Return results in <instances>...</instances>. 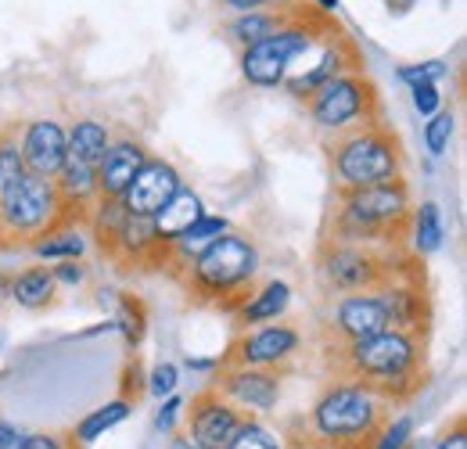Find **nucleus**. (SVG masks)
<instances>
[{"label": "nucleus", "instance_id": "nucleus-24", "mask_svg": "<svg viewBox=\"0 0 467 449\" xmlns=\"http://www.w3.org/2000/svg\"><path fill=\"white\" fill-rule=\"evenodd\" d=\"M65 141H68V159L98 169L101 155H105L109 144H112V133H109L98 119H79L72 130H65Z\"/></svg>", "mask_w": 467, "mask_h": 449}, {"label": "nucleus", "instance_id": "nucleus-11", "mask_svg": "<svg viewBox=\"0 0 467 449\" xmlns=\"http://www.w3.org/2000/svg\"><path fill=\"white\" fill-rule=\"evenodd\" d=\"M213 389L234 402L241 413H274L281 399V374L270 367H244V363H220Z\"/></svg>", "mask_w": 467, "mask_h": 449}, {"label": "nucleus", "instance_id": "nucleus-14", "mask_svg": "<svg viewBox=\"0 0 467 449\" xmlns=\"http://www.w3.org/2000/svg\"><path fill=\"white\" fill-rule=\"evenodd\" d=\"M374 295L381 298L385 313H389V328H400L410 335H424L428 328V295L417 281V266L400 263L396 274L381 287H374Z\"/></svg>", "mask_w": 467, "mask_h": 449}, {"label": "nucleus", "instance_id": "nucleus-15", "mask_svg": "<svg viewBox=\"0 0 467 449\" xmlns=\"http://www.w3.org/2000/svg\"><path fill=\"white\" fill-rule=\"evenodd\" d=\"M180 187H183V180H180L176 166L162 162V159H148L144 166L137 169V176L130 180V187L122 191L119 202H122V209H126L130 216L151 220Z\"/></svg>", "mask_w": 467, "mask_h": 449}, {"label": "nucleus", "instance_id": "nucleus-35", "mask_svg": "<svg viewBox=\"0 0 467 449\" xmlns=\"http://www.w3.org/2000/svg\"><path fill=\"white\" fill-rule=\"evenodd\" d=\"M176 385H180V371H176L173 363H159V367L151 371L148 392L155 395V399H166L170 392H176Z\"/></svg>", "mask_w": 467, "mask_h": 449}, {"label": "nucleus", "instance_id": "nucleus-8", "mask_svg": "<svg viewBox=\"0 0 467 449\" xmlns=\"http://www.w3.org/2000/svg\"><path fill=\"white\" fill-rule=\"evenodd\" d=\"M306 112L324 133L338 137L359 126L381 122V98H378L374 79L363 68H356V72H342L327 79L324 87H317L306 98Z\"/></svg>", "mask_w": 467, "mask_h": 449}, {"label": "nucleus", "instance_id": "nucleus-27", "mask_svg": "<svg viewBox=\"0 0 467 449\" xmlns=\"http://www.w3.org/2000/svg\"><path fill=\"white\" fill-rule=\"evenodd\" d=\"M33 256L36 259H83V252H87V241L79 237V230H72V226H58V230H51V234H44V237H36L33 245Z\"/></svg>", "mask_w": 467, "mask_h": 449}, {"label": "nucleus", "instance_id": "nucleus-46", "mask_svg": "<svg viewBox=\"0 0 467 449\" xmlns=\"http://www.w3.org/2000/svg\"><path fill=\"white\" fill-rule=\"evenodd\" d=\"M313 7H317V11H324V15H331V11L338 7V0H313Z\"/></svg>", "mask_w": 467, "mask_h": 449}, {"label": "nucleus", "instance_id": "nucleus-13", "mask_svg": "<svg viewBox=\"0 0 467 449\" xmlns=\"http://www.w3.org/2000/svg\"><path fill=\"white\" fill-rule=\"evenodd\" d=\"M191 406H183V417H187V439H194L202 449H227L237 432V424L244 421V413L227 402L223 395L216 392L213 385L202 389L194 399H187Z\"/></svg>", "mask_w": 467, "mask_h": 449}, {"label": "nucleus", "instance_id": "nucleus-26", "mask_svg": "<svg viewBox=\"0 0 467 449\" xmlns=\"http://www.w3.org/2000/svg\"><path fill=\"white\" fill-rule=\"evenodd\" d=\"M130 410H133V402H130L126 395H119V399H112V402L98 406L94 413H87V417L76 424V432H72L68 439H72L79 449H87L90 443H98L105 432H112L116 424H122V421L130 417Z\"/></svg>", "mask_w": 467, "mask_h": 449}, {"label": "nucleus", "instance_id": "nucleus-22", "mask_svg": "<svg viewBox=\"0 0 467 449\" xmlns=\"http://www.w3.org/2000/svg\"><path fill=\"white\" fill-rule=\"evenodd\" d=\"M202 216H205L202 198L191 187H180L173 198L151 216V234H155L159 245H170V241H176L187 226L194 224V220H202Z\"/></svg>", "mask_w": 467, "mask_h": 449}, {"label": "nucleus", "instance_id": "nucleus-39", "mask_svg": "<svg viewBox=\"0 0 467 449\" xmlns=\"http://www.w3.org/2000/svg\"><path fill=\"white\" fill-rule=\"evenodd\" d=\"M26 449H79V446L72 439H65V435L40 432V435H26Z\"/></svg>", "mask_w": 467, "mask_h": 449}, {"label": "nucleus", "instance_id": "nucleus-25", "mask_svg": "<svg viewBox=\"0 0 467 449\" xmlns=\"http://www.w3.org/2000/svg\"><path fill=\"white\" fill-rule=\"evenodd\" d=\"M410 248L417 256H435L446 241V224H442V213L435 202H420V209L410 213Z\"/></svg>", "mask_w": 467, "mask_h": 449}, {"label": "nucleus", "instance_id": "nucleus-1", "mask_svg": "<svg viewBox=\"0 0 467 449\" xmlns=\"http://www.w3.org/2000/svg\"><path fill=\"white\" fill-rule=\"evenodd\" d=\"M410 187L403 176L374 187L338 191L331 241L367 245V248H400L410 230Z\"/></svg>", "mask_w": 467, "mask_h": 449}, {"label": "nucleus", "instance_id": "nucleus-2", "mask_svg": "<svg viewBox=\"0 0 467 449\" xmlns=\"http://www.w3.org/2000/svg\"><path fill=\"white\" fill-rule=\"evenodd\" d=\"M338 360L352 381H363L385 399H407L420 385V335L385 328L378 335L338 341Z\"/></svg>", "mask_w": 467, "mask_h": 449}, {"label": "nucleus", "instance_id": "nucleus-37", "mask_svg": "<svg viewBox=\"0 0 467 449\" xmlns=\"http://www.w3.org/2000/svg\"><path fill=\"white\" fill-rule=\"evenodd\" d=\"M413 109L420 115H435L442 109V94H439V83H413Z\"/></svg>", "mask_w": 467, "mask_h": 449}, {"label": "nucleus", "instance_id": "nucleus-9", "mask_svg": "<svg viewBox=\"0 0 467 449\" xmlns=\"http://www.w3.org/2000/svg\"><path fill=\"white\" fill-rule=\"evenodd\" d=\"M392 248H367V245H346V241H324L320 245V274L327 287L338 295L349 291H374L396 274Z\"/></svg>", "mask_w": 467, "mask_h": 449}, {"label": "nucleus", "instance_id": "nucleus-10", "mask_svg": "<svg viewBox=\"0 0 467 449\" xmlns=\"http://www.w3.org/2000/svg\"><path fill=\"white\" fill-rule=\"evenodd\" d=\"M306 55H309V65L302 68V72H288L285 76V90L298 98V101H306L317 87H324L327 79H335V76H342V72H356V68H363V57H359V47H356V40L346 37L342 29H331L327 37H320L313 47H306Z\"/></svg>", "mask_w": 467, "mask_h": 449}, {"label": "nucleus", "instance_id": "nucleus-23", "mask_svg": "<svg viewBox=\"0 0 467 449\" xmlns=\"http://www.w3.org/2000/svg\"><path fill=\"white\" fill-rule=\"evenodd\" d=\"M7 295L22 306V309H47L58 295V281L47 266H29L15 277H7Z\"/></svg>", "mask_w": 467, "mask_h": 449}, {"label": "nucleus", "instance_id": "nucleus-18", "mask_svg": "<svg viewBox=\"0 0 467 449\" xmlns=\"http://www.w3.org/2000/svg\"><path fill=\"white\" fill-rule=\"evenodd\" d=\"M148 162V151L140 141H112L109 151L98 162V198H122V191L130 187V180L137 176V169Z\"/></svg>", "mask_w": 467, "mask_h": 449}, {"label": "nucleus", "instance_id": "nucleus-45", "mask_svg": "<svg viewBox=\"0 0 467 449\" xmlns=\"http://www.w3.org/2000/svg\"><path fill=\"white\" fill-rule=\"evenodd\" d=\"M187 367H191V371H216L220 363H216V360H187Z\"/></svg>", "mask_w": 467, "mask_h": 449}, {"label": "nucleus", "instance_id": "nucleus-12", "mask_svg": "<svg viewBox=\"0 0 467 449\" xmlns=\"http://www.w3.org/2000/svg\"><path fill=\"white\" fill-rule=\"evenodd\" d=\"M302 349V335L295 331L292 324H281V320H270V324H259L252 331L234 338L231 352L223 363H244V367H270V371H281L292 356H298Z\"/></svg>", "mask_w": 467, "mask_h": 449}, {"label": "nucleus", "instance_id": "nucleus-41", "mask_svg": "<svg viewBox=\"0 0 467 449\" xmlns=\"http://www.w3.org/2000/svg\"><path fill=\"white\" fill-rule=\"evenodd\" d=\"M26 435H29V432H22V428L0 421V449H26Z\"/></svg>", "mask_w": 467, "mask_h": 449}, {"label": "nucleus", "instance_id": "nucleus-43", "mask_svg": "<svg viewBox=\"0 0 467 449\" xmlns=\"http://www.w3.org/2000/svg\"><path fill=\"white\" fill-rule=\"evenodd\" d=\"M385 7H389L392 18H403V15H410L417 7V0H385Z\"/></svg>", "mask_w": 467, "mask_h": 449}, {"label": "nucleus", "instance_id": "nucleus-6", "mask_svg": "<svg viewBox=\"0 0 467 449\" xmlns=\"http://www.w3.org/2000/svg\"><path fill=\"white\" fill-rule=\"evenodd\" d=\"M58 226H72V220L55 191V180L22 172L0 187V248L33 245Z\"/></svg>", "mask_w": 467, "mask_h": 449}, {"label": "nucleus", "instance_id": "nucleus-38", "mask_svg": "<svg viewBox=\"0 0 467 449\" xmlns=\"http://www.w3.org/2000/svg\"><path fill=\"white\" fill-rule=\"evenodd\" d=\"M435 449H467V424L464 417H457L442 435H439V443H435Z\"/></svg>", "mask_w": 467, "mask_h": 449}, {"label": "nucleus", "instance_id": "nucleus-7", "mask_svg": "<svg viewBox=\"0 0 467 449\" xmlns=\"http://www.w3.org/2000/svg\"><path fill=\"white\" fill-rule=\"evenodd\" d=\"M331 29H338V22H331L324 11H317L309 4L281 33H274V37L252 44V47H241V76L259 90L281 87L285 76L292 72V65L298 61V55H306V47H313Z\"/></svg>", "mask_w": 467, "mask_h": 449}, {"label": "nucleus", "instance_id": "nucleus-5", "mask_svg": "<svg viewBox=\"0 0 467 449\" xmlns=\"http://www.w3.org/2000/svg\"><path fill=\"white\" fill-rule=\"evenodd\" d=\"M331 172L335 187L352 191V187H374L403 176V148L400 137L385 122H370L349 133H338L331 151Z\"/></svg>", "mask_w": 467, "mask_h": 449}, {"label": "nucleus", "instance_id": "nucleus-29", "mask_svg": "<svg viewBox=\"0 0 467 449\" xmlns=\"http://www.w3.org/2000/svg\"><path fill=\"white\" fill-rule=\"evenodd\" d=\"M453 130H457V119L450 109H439L435 115H428V126H424V144H428V155L442 159L450 151V141H453Z\"/></svg>", "mask_w": 467, "mask_h": 449}, {"label": "nucleus", "instance_id": "nucleus-36", "mask_svg": "<svg viewBox=\"0 0 467 449\" xmlns=\"http://www.w3.org/2000/svg\"><path fill=\"white\" fill-rule=\"evenodd\" d=\"M309 0H220V7H231L234 15L241 11H266V7H277V11H295Z\"/></svg>", "mask_w": 467, "mask_h": 449}, {"label": "nucleus", "instance_id": "nucleus-17", "mask_svg": "<svg viewBox=\"0 0 467 449\" xmlns=\"http://www.w3.org/2000/svg\"><path fill=\"white\" fill-rule=\"evenodd\" d=\"M389 328V313L374 291H349L342 302L331 309V331L338 341H356V338L378 335Z\"/></svg>", "mask_w": 467, "mask_h": 449}, {"label": "nucleus", "instance_id": "nucleus-16", "mask_svg": "<svg viewBox=\"0 0 467 449\" xmlns=\"http://www.w3.org/2000/svg\"><path fill=\"white\" fill-rule=\"evenodd\" d=\"M18 148H22V166L29 176L55 180L68 159V141L55 119H36L18 130Z\"/></svg>", "mask_w": 467, "mask_h": 449}, {"label": "nucleus", "instance_id": "nucleus-4", "mask_svg": "<svg viewBox=\"0 0 467 449\" xmlns=\"http://www.w3.org/2000/svg\"><path fill=\"white\" fill-rule=\"evenodd\" d=\"M259 274V252L248 237L223 234L216 237L176 281L187 287V295L202 306H223L234 309Z\"/></svg>", "mask_w": 467, "mask_h": 449}, {"label": "nucleus", "instance_id": "nucleus-34", "mask_svg": "<svg viewBox=\"0 0 467 449\" xmlns=\"http://www.w3.org/2000/svg\"><path fill=\"white\" fill-rule=\"evenodd\" d=\"M183 406H187V399L183 395L170 392L162 399V406H159V413H155V432H162V435H173L176 424H180V417H183Z\"/></svg>", "mask_w": 467, "mask_h": 449}, {"label": "nucleus", "instance_id": "nucleus-20", "mask_svg": "<svg viewBox=\"0 0 467 449\" xmlns=\"http://www.w3.org/2000/svg\"><path fill=\"white\" fill-rule=\"evenodd\" d=\"M306 7H309V4H302V7H295V11H277V7H266V11H241V15H234L231 22L223 26V33H227V40L237 44V47H252V44H259V40L281 33L292 18H298V15L306 11Z\"/></svg>", "mask_w": 467, "mask_h": 449}, {"label": "nucleus", "instance_id": "nucleus-33", "mask_svg": "<svg viewBox=\"0 0 467 449\" xmlns=\"http://www.w3.org/2000/svg\"><path fill=\"white\" fill-rule=\"evenodd\" d=\"M410 435H413V421H410V417L389 421V424L378 432V439L370 443V449H407Z\"/></svg>", "mask_w": 467, "mask_h": 449}, {"label": "nucleus", "instance_id": "nucleus-42", "mask_svg": "<svg viewBox=\"0 0 467 449\" xmlns=\"http://www.w3.org/2000/svg\"><path fill=\"white\" fill-rule=\"evenodd\" d=\"M285 449H338V446H331V443H324V439H313V435H292Z\"/></svg>", "mask_w": 467, "mask_h": 449}, {"label": "nucleus", "instance_id": "nucleus-32", "mask_svg": "<svg viewBox=\"0 0 467 449\" xmlns=\"http://www.w3.org/2000/svg\"><path fill=\"white\" fill-rule=\"evenodd\" d=\"M396 76L410 87L413 83H439L442 76H450V65L442 57H431V61H417V65H400Z\"/></svg>", "mask_w": 467, "mask_h": 449}, {"label": "nucleus", "instance_id": "nucleus-30", "mask_svg": "<svg viewBox=\"0 0 467 449\" xmlns=\"http://www.w3.org/2000/svg\"><path fill=\"white\" fill-rule=\"evenodd\" d=\"M227 449H285V443H281L266 424H259V421H252V417L244 413V421L237 424V432H234V439Z\"/></svg>", "mask_w": 467, "mask_h": 449}, {"label": "nucleus", "instance_id": "nucleus-3", "mask_svg": "<svg viewBox=\"0 0 467 449\" xmlns=\"http://www.w3.org/2000/svg\"><path fill=\"white\" fill-rule=\"evenodd\" d=\"M389 406L392 399L363 381H331L309 410V435L338 449H370L389 424Z\"/></svg>", "mask_w": 467, "mask_h": 449}, {"label": "nucleus", "instance_id": "nucleus-21", "mask_svg": "<svg viewBox=\"0 0 467 449\" xmlns=\"http://www.w3.org/2000/svg\"><path fill=\"white\" fill-rule=\"evenodd\" d=\"M292 306V284L288 281H266L263 287H255L252 295H244L234 313H237V324L244 328H259V324H270V320H281Z\"/></svg>", "mask_w": 467, "mask_h": 449}, {"label": "nucleus", "instance_id": "nucleus-40", "mask_svg": "<svg viewBox=\"0 0 467 449\" xmlns=\"http://www.w3.org/2000/svg\"><path fill=\"white\" fill-rule=\"evenodd\" d=\"M55 274V281L65 284V287H76V284H83V266H79V259H61L58 266L51 270Z\"/></svg>", "mask_w": 467, "mask_h": 449}, {"label": "nucleus", "instance_id": "nucleus-28", "mask_svg": "<svg viewBox=\"0 0 467 449\" xmlns=\"http://www.w3.org/2000/svg\"><path fill=\"white\" fill-rule=\"evenodd\" d=\"M112 324L119 328L122 341H126L130 349H137V345L144 341V331H148V309H144V302H140L137 295H119L116 320H112Z\"/></svg>", "mask_w": 467, "mask_h": 449}, {"label": "nucleus", "instance_id": "nucleus-44", "mask_svg": "<svg viewBox=\"0 0 467 449\" xmlns=\"http://www.w3.org/2000/svg\"><path fill=\"white\" fill-rule=\"evenodd\" d=\"M166 449H202V446H198L194 439H187V435H176V432H173V439H170V446H166Z\"/></svg>", "mask_w": 467, "mask_h": 449}, {"label": "nucleus", "instance_id": "nucleus-19", "mask_svg": "<svg viewBox=\"0 0 467 449\" xmlns=\"http://www.w3.org/2000/svg\"><path fill=\"white\" fill-rule=\"evenodd\" d=\"M231 230V224L223 220V216H202V220H194V224L187 226L176 241H170L166 245V263H162V270L166 274H173V277H180L216 237H223Z\"/></svg>", "mask_w": 467, "mask_h": 449}, {"label": "nucleus", "instance_id": "nucleus-31", "mask_svg": "<svg viewBox=\"0 0 467 449\" xmlns=\"http://www.w3.org/2000/svg\"><path fill=\"white\" fill-rule=\"evenodd\" d=\"M22 172H26V166H22V148H18V126H11L0 133V187Z\"/></svg>", "mask_w": 467, "mask_h": 449}]
</instances>
